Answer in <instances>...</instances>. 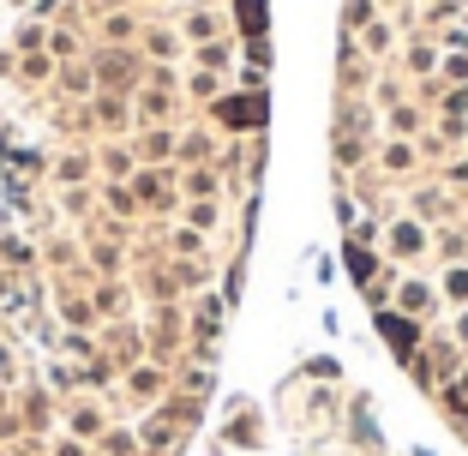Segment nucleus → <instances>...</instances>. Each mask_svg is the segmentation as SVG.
Segmentation results:
<instances>
[{
    "instance_id": "nucleus-9",
    "label": "nucleus",
    "mask_w": 468,
    "mask_h": 456,
    "mask_svg": "<svg viewBox=\"0 0 468 456\" xmlns=\"http://www.w3.org/2000/svg\"><path fill=\"white\" fill-rule=\"evenodd\" d=\"M456 343H463V348H468V313H463V318H456Z\"/></svg>"
},
{
    "instance_id": "nucleus-8",
    "label": "nucleus",
    "mask_w": 468,
    "mask_h": 456,
    "mask_svg": "<svg viewBox=\"0 0 468 456\" xmlns=\"http://www.w3.org/2000/svg\"><path fill=\"white\" fill-rule=\"evenodd\" d=\"M414 210H420V217H427V210L439 217V210H444V198H439V193H420V198H414Z\"/></svg>"
},
{
    "instance_id": "nucleus-4",
    "label": "nucleus",
    "mask_w": 468,
    "mask_h": 456,
    "mask_svg": "<svg viewBox=\"0 0 468 456\" xmlns=\"http://www.w3.org/2000/svg\"><path fill=\"white\" fill-rule=\"evenodd\" d=\"M444 294H451V301H468V264H451V270H444Z\"/></svg>"
},
{
    "instance_id": "nucleus-5",
    "label": "nucleus",
    "mask_w": 468,
    "mask_h": 456,
    "mask_svg": "<svg viewBox=\"0 0 468 456\" xmlns=\"http://www.w3.org/2000/svg\"><path fill=\"white\" fill-rule=\"evenodd\" d=\"M133 390H138V397H156V390H163V373H156V366H138V373H133Z\"/></svg>"
},
{
    "instance_id": "nucleus-3",
    "label": "nucleus",
    "mask_w": 468,
    "mask_h": 456,
    "mask_svg": "<svg viewBox=\"0 0 468 456\" xmlns=\"http://www.w3.org/2000/svg\"><path fill=\"white\" fill-rule=\"evenodd\" d=\"M397 301H402V313H414V318H420V313H439V294H432L427 289V282H402V294H397Z\"/></svg>"
},
{
    "instance_id": "nucleus-2",
    "label": "nucleus",
    "mask_w": 468,
    "mask_h": 456,
    "mask_svg": "<svg viewBox=\"0 0 468 456\" xmlns=\"http://www.w3.org/2000/svg\"><path fill=\"white\" fill-rule=\"evenodd\" d=\"M378 331H385V343L397 348V355H409V348H414V318H402V313H378Z\"/></svg>"
},
{
    "instance_id": "nucleus-1",
    "label": "nucleus",
    "mask_w": 468,
    "mask_h": 456,
    "mask_svg": "<svg viewBox=\"0 0 468 456\" xmlns=\"http://www.w3.org/2000/svg\"><path fill=\"white\" fill-rule=\"evenodd\" d=\"M385 247L397 252V259H420V252H427V228H420V222H397Z\"/></svg>"
},
{
    "instance_id": "nucleus-11",
    "label": "nucleus",
    "mask_w": 468,
    "mask_h": 456,
    "mask_svg": "<svg viewBox=\"0 0 468 456\" xmlns=\"http://www.w3.org/2000/svg\"><path fill=\"white\" fill-rule=\"evenodd\" d=\"M456 180H468V163H463V168H456Z\"/></svg>"
},
{
    "instance_id": "nucleus-10",
    "label": "nucleus",
    "mask_w": 468,
    "mask_h": 456,
    "mask_svg": "<svg viewBox=\"0 0 468 456\" xmlns=\"http://www.w3.org/2000/svg\"><path fill=\"white\" fill-rule=\"evenodd\" d=\"M456 397L468 402V366H463V373H456Z\"/></svg>"
},
{
    "instance_id": "nucleus-6",
    "label": "nucleus",
    "mask_w": 468,
    "mask_h": 456,
    "mask_svg": "<svg viewBox=\"0 0 468 456\" xmlns=\"http://www.w3.org/2000/svg\"><path fill=\"white\" fill-rule=\"evenodd\" d=\"M72 432H79V439L102 432V415H97V408H79V415H72Z\"/></svg>"
},
{
    "instance_id": "nucleus-7",
    "label": "nucleus",
    "mask_w": 468,
    "mask_h": 456,
    "mask_svg": "<svg viewBox=\"0 0 468 456\" xmlns=\"http://www.w3.org/2000/svg\"><path fill=\"white\" fill-rule=\"evenodd\" d=\"M409 163H414L409 144H385V168H409Z\"/></svg>"
}]
</instances>
